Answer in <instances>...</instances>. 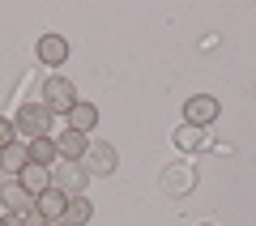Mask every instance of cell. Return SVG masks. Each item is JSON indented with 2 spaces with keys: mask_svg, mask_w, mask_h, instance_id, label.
<instances>
[{
  "mask_svg": "<svg viewBox=\"0 0 256 226\" xmlns=\"http://www.w3.org/2000/svg\"><path fill=\"white\" fill-rule=\"evenodd\" d=\"M52 124H56V116L43 107V102H26V107L18 111V120H13L18 141H22V136H26V141H34V136H52Z\"/></svg>",
  "mask_w": 256,
  "mask_h": 226,
  "instance_id": "6da1fadb",
  "label": "cell"
},
{
  "mask_svg": "<svg viewBox=\"0 0 256 226\" xmlns=\"http://www.w3.org/2000/svg\"><path fill=\"white\" fill-rule=\"evenodd\" d=\"M86 180H90V171H86L82 162H56L52 166V188L64 192V196H82Z\"/></svg>",
  "mask_w": 256,
  "mask_h": 226,
  "instance_id": "7a4b0ae2",
  "label": "cell"
},
{
  "mask_svg": "<svg viewBox=\"0 0 256 226\" xmlns=\"http://www.w3.org/2000/svg\"><path fill=\"white\" fill-rule=\"evenodd\" d=\"M77 102V90H73V82H68V77H47L43 82V107L52 111H64V116H68V107H73Z\"/></svg>",
  "mask_w": 256,
  "mask_h": 226,
  "instance_id": "3957f363",
  "label": "cell"
},
{
  "mask_svg": "<svg viewBox=\"0 0 256 226\" xmlns=\"http://www.w3.org/2000/svg\"><path fill=\"white\" fill-rule=\"evenodd\" d=\"M218 98H214V94H192L188 102H184V120H188L192 128H205V124H214V120H218Z\"/></svg>",
  "mask_w": 256,
  "mask_h": 226,
  "instance_id": "277c9868",
  "label": "cell"
},
{
  "mask_svg": "<svg viewBox=\"0 0 256 226\" xmlns=\"http://www.w3.org/2000/svg\"><path fill=\"white\" fill-rule=\"evenodd\" d=\"M34 56L47 64V68H60V64H68V38L64 34H43L34 47Z\"/></svg>",
  "mask_w": 256,
  "mask_h": 226,
  "instance_id": "5b68a950",
  "label": "cell"
},
{
  "mask_svg": "<svg viewBox=\"0 0 256 226\" xmlns=\"http://www.w3.org/2000/svg\"><path fill=\"white\" fill-rule=\"evenodd\" d=\"M0 205H4V214H30L34 209V196L18 180H9V184H0Z\"/></svg>",
  "mask_w": 256,
  "mask_h": 226,
  "instance_id": "8992f818",
  "label": "cell"
},
{
  "mask_svg": "<svg viewBox=\"0 0 256 226\" xmlns=\"http://www.w3.org/2000/svg\"><path fill=\"white\" fill-rule=\"evenodd\" d=\"M52 141H56V154H60V162H82L86 150H90V141H86L82 132H73V128H68V132H60V136H52Z\"/></svg>",
  "mask_w": 256,
  "mask_h": 226,
  "instance_id": "52a82bcc",
  "label": "cell"
},
{
  "mask_svg": "<svg viewBox=\"0 0 256 226\" xmlns=\"http://www.w3.org/2000/svg\"><path fill=\"white\" fill-rule=\"evenodd\" d=\"M26 166H30V150H26V141H13V145H4V150H0V171H4V175H13V180H18Z\"/></svg>",
  "mask_w": 256,
  "mask_h": 226,
  "instance_id": "ba28073f",
  "label": "cell"
},
{
  "mask_svg": "<svg viewBox=\"0 0 256 226\" xmlns=\"http://www.w3.org/2000/svg\"><path fill=\"white\" fill-rule=\"evenodd\" d=\"M94 124H98V107H94V102H82L77 98L73 107H68V128H73V132H94Z\"/></svg>",
  "mask_w": 256,
  "mask_h": 226,
  "instance_id": "9c48e42d",
  "label": "cell"
},
{
  "mask_svg": "<svg viewBox=\"0 0 256 226\" xmlns=\"http://www.w3.org/2000/svg\"><path fill=\"white\" fill-rule=\"evenodd\" d=\"M18 184L30 192V196H38V192H47V188H52V166H34V162H30L26 171L18 175Z\"/></svg>",
  "mask_w": 256,
  "mask_h": 226,
  "instance_id": "30bf717a",
  "label": "cell"
},
{
  "mask_svg": "<svg viewBox=\"0 0 256 226\" xmlns=\"http://www.w3.org/2000/svg\"><path fill=\"white\" fill-rule=\"evenodd\" d=\"M34 209L47 218V222H52V218H64L68 196H64V192H56V188H47V192H38V196H34Z\"/></svg>",
  "mask_w": 256,
  "mask_h": 226,
  "instance_id": "8fae6325",
  "label": "cell"
},
{
  "mask_svg": "<svg viewBox=\"0 0 256 226\" xmlns=\"http://www.w3.org/2000/svg\"><path fill=\"white\" fill-rule=\"evenodd\" d=\"M86 158H90V166H86L90 175H111L116 171V150H111V145H90Z\"/></svg>",
  "mask_w": 256,
  "mask_h": 226,
  "instance_id": "7c38bea8",
  "label": "cell"
},
{
  "mask_svg": "<svg viewBox=\"0 0 256 226\" xmlns=\"http://www.w3.org/2000/svg\"><path fill=\"white\" fill-rule=\"evenodd\" d=\"M26 150H30V162H34V166H56V162H60L52 136H34V141H26Z\"/></svg>",
  "mask_w": 256,
  "mask_h": 226,
  "instance_id": "4fadbf2b",
  "label": "cell"
},
{
  "mask_svg": "<svg viewBox=\"0 0 256 226\" xmlns=\"http://www.w3.org/2000/svg\"><path fill=\"white\" fill-rule=\"evenodd\" d=\"M64 218H68V226H86L94 218V205H90V196H68V209H64Z\"/></svg>",
  "mask_w": 256,
  "mask_h": 226,
  "instance_id": "5bb4252c",
  "label": "cell"
},
{
  "mask_svg": "<svg viewBox=\"0 0 256 226\" xmlns=\"http://www.w3.org/2000/svg\"><path fill=\"white\" fill-rule=\"evenodd\" d=\"M175 145H180V150H188V154H192V150H201V145H205V128L184 124L180 132H175Z\"/></svg>",
  "mask_w": 256,
  "mask_h": 226,
  "instance_id": "9a60e30c",
  "label": "cell"
},
{
  "mask_svg": "<svg viewBox=\"0 0 256 226\" xmlns=\"http://www.w3.org/2000/svg\"><path fill=\"white\" fill-rule=\"evenodd\" d=\"M13 141H18V128H13V120L0 116V150H4V145H13Z\"/></svg>",
  "mask_w": 256,
  "mask_h": 226,
  "instance_id": "2e32d148",
  "label": "cell"
},
{
  "mask_svg": "<svg viewBox=\"0 0 256 226\" xmlns=\"http://www.w3.org/2000/svg\"><path fill=\"white\" fill-rule=\"evenodd\" d=\"M0 226H26V214H4L0 209Z\"/></svg>",
  "mask_w": 256,
  "mask_h": 226,
  "instance_id": "e0dca14e",
  "label": "cell"
},
{
  "mask_svg": "<svg viewBox=\"0 0 256 226\" xmlns=\"http://www.w3.org/2000/svg\"><path fill=\"white\" fill-rule=\"evenodd\" d=\"M26 226H47V218L38 214V209H30V214H26Z\"/></svg>",
  "mask_w": 256,
  "mask_h": 226,
  "instance_id": "ac0fdd59",
  "label": "cell"
},
{
  "mask_svg": "<svg viewBox=\"0 0 256 226\" xmlns=\"http://www.w3.org/2000/svg\"><path fill=\"white\" fill-rule=\"evenodd\" d=\"M47 226H68V218H52V222H47Z\"/></svg>",
  "mask_w": 256,
  "mask_h": 226,
  "instance_id": "d6986e66",
  "label": "cell"
},
{
  "mask_svg": "<svg viewBox=\"0 0 256 226\" xmlns=\"http://www.w3.org/2000/svg\"><path fill=\"white\" fill-rule=\"evenodd\" d=\"M201 226H210V222H201Z\"/></svg>",
  "mask_w": 256,
  "mask_h": 226,
  "instance_id": "ffe728a7",
  "label": "cell"
}]
</instances>
